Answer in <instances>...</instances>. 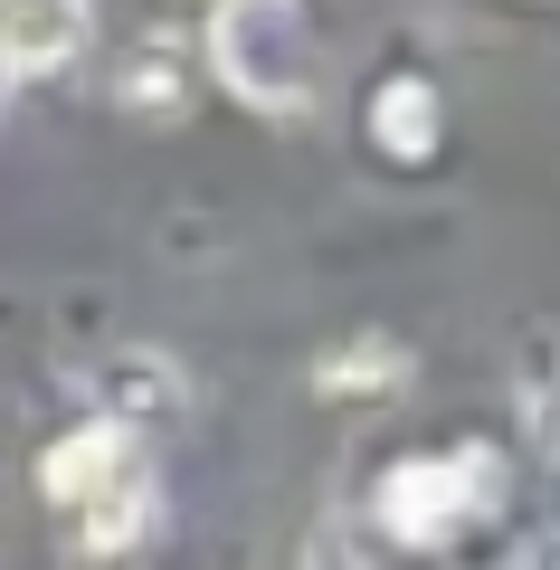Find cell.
<instances>
[{
    "instance_id": "obj_1",
    "label": "cell",
    "mask_w": 560,
    "mask_h": 570,
    "mask_svg": "<svg viewBox=\"0 0 560 570\" xmlns=\"http://www.w3.org/2000/svg\"><path fill=\"white\" fill-rule=\"evenodd\" d=\"M209 67L257 115H304L314 105V29L295 0H219L209 10Z\"/></svg>"
},
{
    "instance_id": "obj_2",
    "label": "cell",
    "mask_w": 560,
    "mask_h": 570,
    "mask_svg": "<svg viewBox=\"0 0 560 570\" xmlns=\"http://www.w3.org/2000/svg\"><path fill=\"white\" fill-rule=\"evenodd\" d=\"M494 504H503V466H494V448L400 456V466L381 475V532H390L400 551H438V542H456V532L484 523Z\"/></svg>"
},
{
    "instance_id": "obj_3",
    "label": "cell",
    "mask_w": 560,
    "mask_h": 570,
    "mask_svg": "<svg viewBox=\"0 0 560 570\" xmlns=\"http://www.w3.org/2000/svg\"><path fill=\"white\" fill-rule=\"evenodd\" d=\"M96 400H105V428H115L124 448L134 438H171L180 419H190V381H180L171 352H115V362L96 371Z\"/></svg>"
},
{
    "instance_id": "obj_4",
    "label": "cell",
    "mask_w": 560,
    "mask_h": 570,
    "mask_svg": "<svg viewBox=\"0 0 560 570\" xmlns=\"http://www.w3.org/2000/svg\"><path fill=\"white\" fill-rule=\"evenodd\" d=\"M96 39V0H0V77H58Z\"/></svg>"
},
{
    "instance_id": "obj_5",
    "label": "cell",
    "mask_w": 560,
    "mask_h": 570,
    "mask_svg": "<svg viewBox=\"0 0 560 570\" xmlns=\"http://www.w3.org/2000/svg\"><path fill=\"white\" fill-rule=\"evenodd\" d=\"M115 105L134 124H171L180 105H190V58H180V39H134L115 58Z\"/></svg>"
},
{
    "instance_id": "obj_6",
    "label": "cell",
    "mask_w": 560,
    "mask_h": 570,
    "mask_svg": "<svg viewBox=\"0 0 560 570\" xmlns=\"http://www.w3.org/2000/svg\"><path fill=\"white\" fill-rule=\"evenodd\" d=\"M143 523H153V475H143V456H124V466L77 504V542L86 551H134Z\"/></svg>"
},
{
    "instance_id": "obj_7",
    "label": "cell",
    "mask_w": 560,
    "mask_h": 570,
    "mask_svg": "<svg viewBox=\"0 0 560 570\" xmlns=\"http://www.w3.org/2000/svg\"><path fill=\"white\" fill-rule=\"evenodd\" d=\"M371 142L390 163H438V86L428 77H390L371 96Z\"/></svg>"
},
{
    "instance_id": "obj_8",
    "label": "cell",
    "mask_w": 560,
    "mask_h": 570,
    "mask_svg": "<svg viewBox=\"0 0 560 570\" xmlns=\"http://www.w3.org/2000/svg\"><path fill=\"white\" fill-rule=\"evenodd\" d=\"M124 456H134V448H124L115 428H77V438H58V448H48V466H39V485H48V504H58V513H77L86 494H96L105 475L124 466Z\"/></svg>"
},
{
    "instance_id": "obj_9",
    "label": "cell",
    "mask_w": 560,
    "mask_h": 570,
    "mask_svg": "<svg viewBox=\"0 0 560 570\" xmlns=\"http://www.w3.org/2000/svg\"><path fill=\"white\" fill-rule=\"evenodd\" d=\"M400 381H409V352L381 343V333H361V343H342L333 362H314L323 400H371V390H400Z\"/></svg>"
},
{
    "instance_id": "obj_10",
    "label": "cell",
    "mask_w": 560,
    "mask_h": 570,
    "mask_svg": "<svg viewBox=\"0 0 560 570\" xmlns=\"http://www.w3.org/2000/svg\"><path fill=\"white\" fill-rule=\"evenodd\" d=\"M304 570H381V561H371V551L352 542V523H342V513H323V523H314V542H304Z\"/></svg>"
}]
</instances>
